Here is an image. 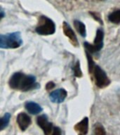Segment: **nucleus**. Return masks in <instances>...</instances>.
I'll return each instance as SVG.
<instances>
[{"mask_svg":"<svg viewBox=\"0 0 120 135\" xmlns=\"http://www.w3.org/2000/svg\"><path fill=\"white\" fill-rule=\"evenodd\" d=\"M8 83L11 88L23 91H27L39 87V84L36 83L34 76L27 75L22 73H15L11 77Z\"/></svg>","mask_w":120,"mask_h":135,"instance_id":"nucleus-1","label":"nucleus"},{"mask_svg":"<svg viewBox=\"0 0 120 135\" xmlns=\"http://www.w3.org/2000/svg\"><path fill=\"white\" fill-rule=\"evenodd\" d=\"M23 44L20 32H15L6 35L0 34V48L2 49H16Z\"/></svg>","mask_w":120,"mask_h":135,"instance_id":"nucleus-2","label":"nucleus"},{"mask_svg":"<svg viewBox=\"0 0 120 135\" xmlns=\"http://www.w3.org/2000/svg\"><path fill=\"white\" fill-rule=\"evenodd\" d=\"M56 31L54 22L49 18L44 16L40 17L38 25L36 27V32L41 35H53Z\"/></svg>","mask_w":120,"mask_h":135,"instance_id":"nucleus-3","label":"nucleus"},{"mask_svg":"<svg viewBox=\"0 0 120 135\" xmlns=\"http://www.w3.org/2000/svg\"><path fill=\"white\" fill-rule=\"evenodd\" d=\"M104 32L101 29H98L96 32V36L94 40L93 44H89L88 42H84V47L88 53L98 52L103 48Z\"/></svg>","mask_w":120,"mask_h":135,"instance_id":"nucleus-4","label":"nucleus"},{"mask_svg":"<svg viewBox=\"0 0 120 135\" xmlns=\"http://www.w3.org/2000/svg\"><path fill=\"white\" fill-rule=\"evenodd\" d=\"M93 75H94L96 84L100 88H105L110 83L109 78H107V75L101 67L98 65H95L93 70Z\"/></svg>","mask_w":120,"mask_h":135,"instance_id":"nucleus-5","label":"nucleus"},{"mask_svg":"<svg viewBox=\"0 0 120 135\" xmlns=\"http://www.w3.org/2000/svg\"><path fill=\"white\" fill-rule=\"evenodd\" d=\"M37 122L39 126L42 129L45 135H49L53 129V125L52 123L48 122V118L46 115H42L39 116L37 119Z\"/></svg>","mask_w":120,"mask_h":135,"instance_id":"nucleus-6","label":"nucleus"},{"mask_svg":"<svg viewBox=\"0 0 120 135\" xmlns=\"http://www.w3.org/2000/svg\"><path fill=\"white\" fill-rule=\"evenodd\" d=\"M63 32L67 37L69 39V41L72 43V44L74 46H79V42H78L77 38L74 32L72 27L69 26V25L66 22H63Z\"/></svg>","mask_w":120,"mask_h":135,"instance_id":"nucleus-7","label":"nucleus"},{"mask_svg":"<svg viewBox=\"0 0 120 135\" xmlns=\"http://www.w3.org/2000/svg\"><path fill=\"white\" fill-rule=\"evenodd\" d=\"M67 95V91L64 89H58L51 93L49 98L53 103H60L64 101Z\"/></svg>","mask_w":120,"mask_h":135,"instance_id":"nucleus-8","label":"nucleus"},{"mask_svg":"<svg viewBox=\"0 0 120 135\" xmlns=\"http://www.w3.org/2000/svg\"><path fill=\"white\" fill-rule=\"evenodd\" d=\"M17 123L22 131H25L31 124V118L25 113H21L17 116Z\"/></svg>","mask_w":120,"mask_h":135,"instance_id":"nucleus-9","label":"nucleus"},{"mask_svg":"<svg viewBox=\"0 0 120 135\" xmlns=\"http://www.w3.org/2000/svg\"><path fill=\"white\" fill-rule=\"evenodd\" d=\"M88 118L87 117H85L74 126V129L79 133V135H86L88 132Z\"/></svg>","mask_w":120,"mask_h":135,"instance_id":"nucleus-10","label":"nucleus"},{"mask_svg":"<svg viewBox=\"0 0 120 135\" xmlns=\"http://www.w3.org/2000/svg\"><path fill=\"white\" fill-rule=\"evenodd\" d=\"M25 107L28 113L32 115H37L42 111V108L38 103L33 101H28L25 103Z\"/></svg>","mask_w":120,"mask_h":135,"instance_id":"nucleus-11","label":"nucleus"},{"mask_svg":"<svg viewBox=\"0 0 120 135\" xmlns=\"http://www.w3.org/2000/svg\"><path fill=\"white\" fill-rule=\"evenodd\" d=\"M74 25L75 27L76 30L80 34V35L85 37H86V26L82 22H80L79 21H74Z\"/></svg>","mask_w":120,"mask_h":135,"instance_id":"nucleus-12","label":"nucleus"},{"mask_svg":"<svg viewBox=\"0 0 120 135\" xmlns=\"http://www.w3.org/2000/svg\"><path fill=\"white\" fill-rule=\"evenodd\" d=\"M109 21L114 24H119L120 23V9L114 11L111 13L108 16Z\"/></svg>","mask_w":120,"mask_h":135,"instance_id":"nucleus-13","label":"nucleus"},{"mask_svg":"<svg viewBox=\"0 0 120 135\" xmlns=\"http://www.w3.org/2000/svg\"><path fill=\"white\" fill-rule=\"evenodd\" d=\"M11 114L6 113L2 118H0V130H3L8 126L10 121Z\"/></svg>","mask_w":120,"mask_h":135,"instance_id":"nucleus-14","label":"nucleus"},{"mask_svg":"<svg viewBox=\"0 0 120 135\" xmlns=\"http://www.w3.org/2000/svg\"><path fill=\"white\" fill-rule=\"evenodd\" d=\"M93 135H107L105 129L103 127L102 124L100 123H97L95 125L94 129H93Z\"/></svg>","mask_w":120,"mask_h":135,"instance_id":"nucleus-15","label":"nucleus"},{"mask_svg":"<svg viewBox=\"0 0 120 135\" xmlns=\"http://www.w3.org/2000/svg\"><path fill=\"white\" fill-rule=\"evenodd\" d=\"M86 56H87V59H88V69H89V73H93V68L95 67V63L94 61L93 60L92 57L90 55V53L87 52L86 51Z\"/></svg>","mask_w":120,"mask_h":135,"instance_id":"nucleus-16","label":"nucleus"},{"mask_svg":"<svg viewBox=\"0 0 120 135\" xmlns=\"http://www.w3.org/2000/svg\"><path fill=\"white\" fill-rule=\"evenodd\" d=\"M74 75L76 77H78V78H80L82 76V70L80 69V65H79V62L77 61V63L74 65Z\"/></svg>","mask_w":120,"mask_h":135,"instance_id":"nucleus-17","label":"nucleus"},{"mask_svg":"<svg viewBox=\"0 0 120 135\" xmlns=\"http://www.w3.org/2000/svg\"><path fill=\"white\" fill-rule=\"evenodd\" d=\"M49 135H62L61 129L59 127H54L52 132Z\"/></svg>","mask_w":120,"mask_h":135,"instance_id":"nucleus-18","label":"nucleus"},{"mask_svg":"<svg viewBox=\"0 0 120 135\" xmlns=\"http://www.w3.org/2000/svg\"><path fill=\"white\" fill-rule=\"evenodd\" d=\"M55 86V84L53 82H48L47 84H46V88L47 90H51V89H52L53 87Z\"/></svg>","mask_w":120,"mask_h":135,"instance_id":"nucleus-19","label":"nucleus"},{"mask_svg":"<svg viewBox=\"0 0 120 135\" xmlns=\"http://www.w3.org/2000/svg\"><path fill=\"white\" fill-rule=\"evenodd\" d=\"M4 16H5V12H4V9L2 8V6H0V21H1Z\"/></svg>","mask_w":120,"mask_h":135,"instance_id":"nucleus-20","label":"nucleus"},{"mask_svg":"<svg viewBox=\"0 0 120 135\" xmlns=\"http://www.w3.org/2000/svg\"><path fill=\"white\" fill-rule=\"evenodd\" d=\"M101 1H103V0H101Z\"/></svg>","mask_w":120,"mask_h":135,"instance_id":"nucleus-21","label":"nucleus"}]
</instances>
